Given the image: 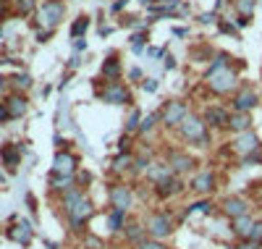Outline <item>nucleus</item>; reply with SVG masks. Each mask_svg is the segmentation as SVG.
<instances>
[{"mask_svg":"<svg viewBox=\"0 0 262 249\" xmlns=\"http://www.w3.org/2000/svg\"><path fill=\"white\" fill-rule=\"evenodd\" d=\"M137 3H142V6H152L155 0H137Z\"/></svg>","mask_w":262,"mask_h":249,"instance_id":"54","label":"nucleus"},{"mask_svg":"<svg viewBox=\"0 0 262 249\" xmlns=\"http://www.w3.org/2000/svg\"><path fill=\"white\" fill-rule=\"evenodd\" d=\"M144 42H147V34H144V32L134 34V37H131V50H134V53H142V48H144Z\"/></svg>","mask_w":262,"mask_h":249,"instance_id":"39","label":"nucleus"},{"mask_svg":"<svg viewBox=\"0 0 262 249\" xmlns=\"http://www.w3.org/2000/svg\"><path fill=\"white\" fill-rule=\"evenodd\" d=\"M123 239H126V244H131V246L142 244V241L147 239V229H144V223H139V220L126 223V229H123Z\"/></svg>","mask_w":262,"mask_h":249,"instance_id":"21","label":"nucleus"},{"mask_svg":"<svg viewBox=\"0 0 262 249\" xmlns=\"http://www.w3.org/2000/svg\"><path fill=\"white\" fill-rule=\"evenodd\" d=\"M252 123H254V121H252L249 113H233V110H231V118H228V131H231V134L249 131Z\"/></svg>","mask_w":262,"mask_h":249,"instance_id":"22","label":"nucleus"},{"mask_svg":"<svg viewBox=\"0 0 262 249\" xmlns=\"http://www.w3.org/2000/svg\"><path fill=\"white\" fill-rule=\"evenodd\" d=\"M100 100L111 105H131V89L123 81H105V89H100Z\"/></svg>","mask_w":262,"mask_h":249,"instance_id":"12","label":"nucleus"},{"mask_svg":"<svg viewBox=\"0 0 262 249\" xmlns=\"http://www.w3.org/2000/svg\"><path fill=\"white\" fill-rule=\"evenodd\" d=\"M173 34H176V37H184V34H186V29H184V27H176V29H173Z\"/></svg>","mask_w":262,"mask_h":249,"instance_id":"53","label":"nucleus"},{"mask_svg":"<svg viewBox=\"0 0 262 249\" xmlns=\"http://www.w3.org/2000/svg\"><path fill=\"white\" fill-rule=\"evenodd\" d=\"M126 3H128V0H113V3H111V11H113V13H118Z\"/></svg>","mask_w":262,"mask_h":249,"instance_id":"46","label":"nucleus"},{"mask_svg":"<svg viewBox=\"0 0 262 249\" xmlns=\"http://www.w3.org/2000/svg\"><path fill=\"white\" fill-rule=\"evenodd\" d=\"M186 189H189V186L184 184V178H181V176H170V178L160 181L158 186H152V192H155V197H158V199H163V202H168V199H173V197L184 194Z\"/></svg>","mask_w":262,"mask_h":249,"instance_id":"15","label":"nucleus"},{"mask_svg":"<svg viewBox=\"0 0 262 249\" xmlns=\"http://www.w3.org/2000/svg\"><path fill=\"white\" fill-rule=\"evenodd\" d=\"M147 53H149V58H160V55H163V50H160V48H149Z\"/></svg>","mask_w":262,"mask_h":249,"instance_id":"50","label":"nucleus"},{"mask_svg":"<svg viewBox=\"0 0 262 249\" xmlns=\"http://www.w3.org/2000/svg\"><path fill=\"white\" fill-rule=\"evenodd\" d=\"M152 163H155V152L152 150H139V152H134V168H131V173H144Z\"/></svg>","mask_w":262,"mask_h":249,"instance_id":"24","label":"nucleus"},{"mask_svg":"<svg viewBox=\"0 0 262 249\" xmlns=\"http://www.w3.org/2000/svg\"><path fill=\"white\" fill-rule=\"evenodd\" d=\"M217 210H221V215L226 220H233V218H242V215H249L252 213V202L242 194H228L221 199V205H217Z\"/></svg>","mask_w":262,"mask_h":249,"instance_id":"8","label":"nucleus"},{"mask_svg":"<svg viewBox=\"0 0 262 249\" xmlns=\"http://www.w3.org/2000/svg\"><path fill=\"white\" fill-rule=\"evenodd\" d=\"M259 205H262V194H259Z\"/></svg>","mask_w":262,"mask_h":249,"instance_id":"56","label":"nucleus"},{"mask_svg":"<svg viewBox=\"0 0 262 249\" xmlns=\"http://www.w3.org/2000/svg\"><path fill=\"white\" fill-rule=\"evenodd\" d=\"M126 223H128V220H126V213L111 208V213H107V229H111V234L123 231V229H126Z\"/></svg>","mask_w":262,"mask_h":249,"instance_id":"28","label":"nucleus"},{"mask_svg":"<svg viewBox=\"0 0 262 249\" xmlns=\"http://www.w3.org/2000/svg\"><path fill=\"white\" fill-rule=\"evenodd\" d=\"M53 173L55 176H76V157L71 152L60 150L53 160Z\"/></svg>","mask_w":262,"mask_h":249,"instance_id":"16","label":"nucleus"},{"mask_svg":"<svg viewBox=\"0 0 262 249\" xmlns=\"http://www.w3.org/2000/svg\"><path fill=\"white\" fill-rule=\"evenodd\" d=\"M249 239H252V241H257V244H262V218H254L252 231H249Z\"/></svg>","mask_w":262,"mask_h":249,"instance_id":"36","label":"nucleus"},{"mask_svg":"<svg viewBox=\"0 0 262 249\" xmlns=\"http://www.w3.org/2000/svg\"><path fill=\"white\" fill-rule=\"evenodd\" d=\"M128 79H142V69H131L128 71Z\"/></svg>","mask_w":262,"mask_h":249,"instance_id":"51","label":"nucleus"},{"mask_svg":"<svg viewBox=\"0 0 262 249\" xmlns=\"http://www.w3.org/2000/svg\"><path fill=\"white\" fill-rule=\"evenodd\" d=\"M134 249H170L165 241H160V239H152V236H147L142 244H137Z\"/></svg>","mask_w":262,"mask_h":249,"instance_id":"35","label":"nucleus"},{"mask_svg":"<svg viewBox=\"0 0 262 249\" xmlns=\"http://www.w3.org/2000/svg\"><path fill=\"white\" fill-rule=\"evenodd\" d=\"M212 202L210 199H194L191 205H186V213H200V215H210L212 213Z\"/></svg>","mask_w":262,"mask_h":249,"instance_id":"32","label":"nucleus"},{"mask_svg":"<svg viewBox=\"0 0 262 249\" xmlns=\"http://www.w3.org/2000/svg\"><path fill=\"white\" fill-rule=\"evenodd\" d=\"M160 126V110H155V113H147V116L142 118V123H139V137H149V131H155Z\"/></svg>","mask_w":262,"mask_h":249,"instance_id":"27","label":"nucleus"},{"mask_svg":"<svg viewBox=\"0 0 262 249\" xmlns=\"http://www.w3.org/2000/svg\"><path fill=\"white\" fill-rule=\"evenodd\" d=\"M231 152L233 155H238V157H247V155H252V152H257L259 147H262V142H259V137H257V131L254 129H249V131H242V134H233V139H231Z\"/></svg>","mask_w":262,"mask_h":249,"instance_id":"11","label":"nucleus"},{"mask_svg":"<svg viewBox=\"0 0 262 249\" xmlns=\"http://www.w3.org/2000/svg\"><path fill=\"white\" fill-rule=\"evenodd\" d=\"M107 202H111L113 210L128 213L131 208H134V186L123 184V181H116V184L107 186Z\"/></svg>","mask_w":262,"mask_h":249,"instance_id":"5","label":"nucleus"},{"mask_svg":"<svg viewBox=\"0 0 262 249\" xmlns=\"http://www.w3.org/2000/svg\"><path fill=\"white\" fill-rule=\"evenodd\" d=\"M173 66H176V58H173V55H165V69H173Z\"/></svg>","mask_w":262,"mask_h":249,"instance_id":"52","label":"nucleus"},{"mask_svg":"<svg viewBox=\"0 0 262 249\" xmlns=\"http://www.w3.org/2000/svg\"><path fill=\"white\" fill-rule=\"evenodd\" d=\"M84 246H90V249H102L105 241H102L100 236H95V234H86V236H84Z\"/></svg>","mask_w":262,"mask_h":249,"instance_id":"40","label":"nucleus"},{"mask_svg":"<svg viewBox=\"0 0 262 249\" xmlns=\"http://www.w3.org/2000/svg\"><path fill=\"white\" fill-rule=\"evenodd\" d=\"M6 110H8V118H21L29 110V102L21 92H13V95L6 97Z\"/></svg>","mask_w":262,"mask_h":249,"instance_id":"20","label":"nucleus"},{"mask_svg":"<svg viewBox=\"0 0 262 249\" xmlns=\"http://www.w3.org/2000/svg\"><path fill=\"white\" fill-rule=\"evenodd\" d=\"M32 236H34V229H32V223H29V220L13 223L11 229H8V239L16 241V244H29Z\"/></svg>","mask_w":262,"mask_h":249,"instance_id":"19","label":"nucleus"},{"mask_svg":"<svg viewBox=\"0 0 262 249\" xmlns=\"http://www.w3.org/2000/svg\"><path fill=\"white\" fill-rule=\"evenodd\" d=\"M170 176H173V171H170V165H168L165 160H155V163L144 171V178L149 181L152 186H158L160 181H165V178H170Z\"/></svg>","mask_w":262,"mask_h":249,"instance_id":"17","label":"nucleus"},{"mask_svg":"<svg viewBox=\"0 0 262 249\" xmlns=\"http://www.w3.org/2000/svg\"><path fill=\"white\" fill-rule=\"evenodd\" d=\"M259 105V95H257V89L252 84H242L236 89V92L231 95V108L233 113H252L254 108Z\"/></svg>","mask_w":262,"mask_h":249,"instance_id":"9","label":"nucleus"},{"mask_svg":"<svg viewBox=\"0 0 262 249\" xmlns=\"http://www.w3.org/2000/svg\"><path fill=\"white\" fill-rule=\"evenodd\" d=\"M254 8H257V0H233V11L244 18H252Z\"/></svg>","mask_w":262,"mask_h":249,"instance_id":"31","label":"nucleus"},{"mask_svg":"<svg viewBox=\"0 0 262 249\" xmlns=\"http://www.w3.org/2000/svg\"><path fill=\"white\" fill-rule=\"evenodd\" d=\"M233 249H262V244H257V241H252V239H238V241L233 244Z\"/></svg>","mask_w":262,"mask_h":249,"instance_id":"41","label":"nucleus"},{"mask_svg":"<svg viewBox=\"0 0 262 249\" xmlns=\"http://www.w3.org/2000/svg\"><path fill=\"white\" fill-rule=\"evenodd\" d=\"M0 157H3V163L11 171H16L18 163H21V144H6L3 150H0Z\"/></svg>","mask_w":262,"mask_h":249,"instance_id":"23","label":"nucleus"},{"mask_svg":"<svg viewBox=\"0 0 262 249\" xmlns=\"http://www.w3.org/2000/svg\"><path fill=\"white\" fill-rule=\"evenodd\" d=\"M144 229H147V236L165 241L168 236H173V231H176V218H173L168 210L147 213V218H144Z\"/></svg>","mask_w":262,"mask_h":249,"instance_id":"2","label":"nucleus"},{"mask_svg":"<svg viewBox=\"0 0 262 249\" xmlns=\"http://www.w3.org/2000/svg\"><path fill=\"white\" fill-rule=\"evenodd\" d=\"M74 178H76V186H79V189H84V184H90V181H92L90 173H76Z\"/></svg>","mask_w":262,"mask_h":249,"instance_id":"44","label":"nucleus"},{"mask_svg":"<svg viewBox=\"0 0 262 249\" xmlns=\"http://www.w3.org/2000/svg\"><path fill=\"white\" fill-rule=\"evenodd\" d=\"M217 29H221L223 34H236V24H231V21H226V18H217Z\"/></svg>","mask_w":262,"mask_h":249,"instance_id":"42","label":"nucleus"},{"mask_svg":"<svg viewBox=\"0 0 262 249\" xmlns=\"http://www.w3.org/2000/svg\"><path fill=\"white\" fill-rule=\"evenodd\" d=\"M189 116V105L184 100H168L160 108V126L165 129H179L181 121Z\"/></svg>","mask_w":262,"mask_h":249,"instance_id":"7","label":"nucleus"},{"mask_svg":"<svg viewBox=\"0 0 262 249\" xmlns=\"http://www.w3.org/2000/svg\"><path fill=\"white\" fill-rule=\"evenodd\" d=\"M63 13H66L63 0H48V3L37 11V27L53 32V29L60 24V21H63Z\"/></svg>","mask_w":262,"mask_h":249,"instance_id":"6","label":"nucleus"},{"mask_svg":"<svg viewBox=\"0 0 262 249\" xmlns=\"http://www.w3.org/2000/svg\"><path fill=\"white\" fill-rule=\"evenodd\" d=\"M252 223H254V215H242V218H233L228 220V229H231V236L238 241V239H249V231H252Z\"/></svg>","mask_w":262,"mask_h":249,"instance_id":"18","label":"nucleus"},{"mask_svg":"<svg viewBox=\"0 0 262 249\" xmlns=\"http://www.w3.org/2000/svg\"><path fill=\"white\" fill-rule=\"evenodd\" d=\"M95 215V205H92V199L90 197H81V199H76L71 208H66V220H69V225H71V231H81L86 223H90V218Z\"/></svg>","mask_w":262,"mask_h":249,"instance_id":"4","label":"nucleus"},{"mask_svg":"<svg viewBox=\"0 0 262 249\" xmlns=\"http://www.w3.org/2000/svg\"><path fill=\"white\" fill-rule=\"evenodd\" d=\"M13 8L18 16H29L37 8V0H13Z\"/></svg>","mask_w":262,"mask_h":249,"instance_id":"33","label":"nucleus"},{"mask_svg":"<svg viewBox=\"0 0 262 249\" xmlns=\"http://www.w3.org/2000/svg\"><path fill=\"white\" fill-rule=\"evenodd\" d=\"M186 186H189V192L205 197V194H210V192L217 189V176H215V171H210V168L196 171V173L189 178V184H186Z\"/></svg>","mask_w":262,"mask_h":249,"instance_id":"13","label":"nucleus"},{"mask_svg":"<svg viewBox=\"0 0 262 249\" xmlns=\"http://www.w3.org/2000/svg\"><path fill=\"white\" fill-rule=\"evenodd\" d=\"M50 186H53V192H69V189H74L76 186V178L74 176H55L53 173V178H50Z\"/></svg>","mask_w":262,"mask_h":249,"instance_id":"29","label":"nucleus"},{"mask_svg":"<svg viewBox=\"0 0 262 249\" xmlns=\"http://www.w3.org/2000/svg\"><path fill=\"white\" fill-rule=\"evenodd\" d=\"M205 84H207V89L212 95H217V97H223V95H233L238 87V76H236V71L233 69H221V71H212V74H207L205 76Z\"/></svg>","mask_w":262,"mask_h":249,"instance_id":"3","label":"nucleus"},{"mask_svg":"<svg viewBox=\"0 0 262 249\" xmlns=\"http://www.w3.org/2000/svg\"><path fill=\"white\" fill-rule=\"evenodd\" d=\"M102 79L105 81H118L121 79V60H118V55H111L102 63Z\"/></svg>","mask_w":262,"mask_h":249,"instance_id":"25","label":"nucleus"},{"mask_svg":"<svg viewBox=\"0 0 262 249\" xmlns=\"http://www.w3.org/2000/svg\"><path fill=\"white\" fill-rule=\"evenodd\" d=\"M142 89H144V92H158V79H144Z\"/></svg>","mask_w":262,"mask_h":249,"instance_id":"43","label":"nucleus"},{"mask_svg":"<svg viewBox=\"0 0 262 249\" xmlns=\"http://www.w3.org/2000/svg\"><path fill=\"white\" fill-rule=\"evenodd\" d=\"M200 21H202V24H212V21H217V11H207V13H202Z\"/></svg>","mask_w":262,"mask_h":249,"instance_id":"45","label":"nucleus"},{"mask_svg":"<svg viewBox=\"0 0 262 249\" xmlns=\"http://www.w3.org/2000/svg\"><path fill=\"white\" fill-rule=\"evenodd\" d=\"M259 3H262V0H259Z\"/></svg>","mask_w":262,"mask_h":249,"instance_id":"57","label":"nucleus"},{"mask_svg":"<svg viewBox=\"0 0 262 249\" xmlns=\"http://www.w3.org/2000/svg\"><path fill=\"white\" fill-rule=\"evenodd\" d=\"M6 13H8V0H0V21L6 18Z\"/></svg>","mask_w":262,"mask_h":249,"instance_id":"48","label":"nucleus"},{"mask_svg":"<svg viewBox=\"0 0 262 249\" xmlns=\"http://www.w3.org/2000/svg\"><path fill=\"white\" fill-rule=\"evenodd\" d=\"M8 121V110H6V102H0V123Z\"/></svg>","mask_w":262,"mask_h":249,"instance_id":"49","label":"nucleus"},{"mask_svg":"<svg viewBox=\"0 0 262 249\" xmlns=\"http://www.w3.org/2000/svg\"><path fill=\"white\" fill-rule=\"evenodd\" d=\"M37 37H39V42H45V39H50V37H53V32H50V29H39V32H37Z\"/></svg>","mask_w":262,"mask_h":249,"instance_id":"47","label":"nucleus"},{"mask_svg":"<svg viewBox=\"0 0 262 249\" xmlns=\"http://www.w3.org/2000/svg\"><path fill=\"white\" fill-rule=\"evenodd\" d=\"M139 123H142V113L137 108H131V113L126 116V123H123V134H131V137H134V134L139 131Z\"/></svg>","mask_w":262,"mask_h":249,"instance_id":"30","label":"nucleus"},{"mask_svg":"<svg viewBox=\"0 0 262 249\" xmlns=\"http://www.w3.org/2000/svg\"><path fill=\"white\" fill-rule=\"evenodd\" d=\"M86 29H90V18L81 16V18H76V21H74V27H71V37H74V39H81V34H84Z\"/></svg>","mask_w":262,"mask_h":249,"instance_id":"34","label":"nucleus"},{"mask_svg":"<svg viewBox=\"0 0 262 249\" xmlns=\"http://www.w3.org/2000/svg\"><path fill=\"white\" fill-rule=\"evenodd\" d=\"M202 118H205L207 129H215V131H228L231 110H226L223 105H207V108L202 110Z\"/></svg>","mask_w":262,"mask_h":249,"instance_id":"14","label":"nucleus"},{"mask_svg":"<svg viewBox=\"0 0 262 249\" xmlns=\"http://www.w3.org/2000/svg\"><path fill=\"white\" fill-rule=\"evenodd\" d=\"M3 89H6V79H3V76H0V92H3Z\"/></svg>","mask_w":262,"mask_h":249,"instance_id":"55","label":"nucleus"},{"mask_svg":"<svg viewBox=\"0 0 262 249\" xmlns=\"http://www.w3.org/2000/svg\"><path fill=\"white\" fill-rule=\"evenodd\" d=\"M11 84H13L16 89H29V84H32V79H29L27 74H16V76L11 79Z\"/></svg>","mask_w":262,"mask_h":249,"instance_id":"38","label":"nucleus"},{"mask_svg":"<svg viewBox=\"0 0 262 249\" xmlns=\"http://www.w3.org/2000/svg\"><path fill=\"white\" fill-rule=\"evenodd\" d=\"M176 131H179V137H181L186 144L210 147V129H207L205 118L196 116V113H189V116L181 121V126H179Z\"/></svg>","mask_w":262,"mask_h":249,"instance_id":"1","label":"nucleus"},{"mask_svg":"<svg viewBox=\"0 0 262 249\" xmlns=\"http://www.w3.org/2000/svg\"><path fill=\"white\" fill-rule=\"evenodd\" d=\"M242 163H244V168H249V165H262V147H259L257 152H252V155L242 157Z\"/></svg>","mask_w":262,"mask_h":249,"instance_id":"37","label":"nucleus"},{"mask_svg":"<svg viewBox=\"0 0 262 249\" xmlns=\"http://www.w3.org/2000/svg\"><path fill=\"white\" fill-rule=\"evenodd\" d=\"M134 168V152H118L113 157V163H111V171L113 173H126Z\"/></svg>","mask_w":262,"mask_h":249,"instance_id":"26","label":"nucleus"},{"mask_svg":"<svg viewBox=\"0 0 262 249\" xmlns=\"http://www.w3.org/2000/svg\"><path fill=\"white\" fill-rule=\"evenodd\" d=\"M165 163L170 165L173 176H186V173H194L196 168V157L191 152H184V150H168L165 152Z\"/></svg>","mask_w":262,"mask_h":249,"instance_id":"10","label":"nucleus"}]
</instances>
